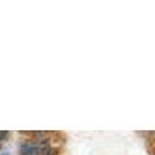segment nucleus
<instances>
[{"mask_svg":"<svg viewBox=\"0 0 155 155\" xmlns=\"http://www.w3.org/2000/svg\"><path fill=\"white\" fill-rule=\"evenodd\" d=\"M42 147L39 144H31V143H25L20 147V155H41Z\"/></svg>","mask_w":155,"mask_h":155,"instance_id":"1","label":"nucleus"},{"mask_svg":"<svg viewBox=\"0 0 155 155\" xmlns=\"http://www.w3.org/2000/svg\"><path fill=\"white\" fill-rule=\"evenodd\" d=\"M8 137V132L6 130H0V141H2L3 138H6Z\"/></svg>","mask_w":155,"mask_h":155,"instance_id":"3","label":"nucleus"},{"mask_svg":"<svg viewBox=\"0 0 155 155\" xmlns=\"http://www.w3.org/2000/svg\"><path fill=\"white\" fill-rule=\"evenodd\" d=\"M56 153H58V149L56 147H50V146L42 147V152H41V155H56Z\"/></svg>","mask_w":155,"mask_h":155,"instance_id":"2","label":"nucleus"}]
</instances>
